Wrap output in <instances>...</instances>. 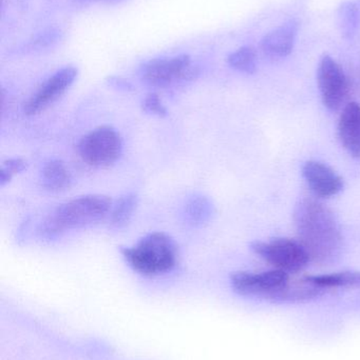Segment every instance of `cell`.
Returning a JSON list of instances; mask_svg holds the SVG:
<instances>
[{
    "instance_id": "6da1fadb",
    "label": "cell",
    "mask_w": 360,
    "mask_h": 360,
    "mask_svg": "<svg viewBox=\"0 0 360 360\" xmlns=\"http://www.w3.org/2000/svg\"><path fill=\"white\" fill-rule=\"evenodd\" d=\"M294 221L300 243L310 255L311 262L330 264L342 256V229L327 205L317 199L304 197L296 205Z\"/></svg>"
},
{
    "instance_id": "7a4b0ae2",
    "label": "cell",
    "mask_w": 360,
    "mask_h": 360,
    "mask_svg": "<svg viewBox=\"0 0 360 360\" xmlns=\"http://www.w3.org/2000/svg\"><path fill=\"white\" fill-rule=\"evenodd\" d=\"M112 205L111 198L106 195L76 197L59 205L50 217L46 218L39 231L40 235L46 240H53L66 231L88 228L109 215Z\"/></svg>"
},
{
    "instance_id": "3957f363",
    "label": "cell",
    "mask_w": 360,
    "mask_h": 360,
    "mask_svg": "<svg viewBox=\"0 0 360 360\" xmlns=\"http://www.w3.org/2000/svg\"><path fill=\"white\" fill-rule=\"evenodd\" d=\"M120 252L129 266L144 276L170 272L179 258L175 239L164 232L149 233L132 247H120Z\"/></svg>"
},
{
    "instance_id": "277c9868",
    "label": "cell",
    "mask_w": 360,
    "mask_h": 360,
    "mask_svg": "<svg viewBox=\"0 0 360 360\" xmlns=\"http://www.w3.org/2000/svg\"><path fill=\"white\" fill-rule=\"evenodd\" d=\"M123 139L110 126H101L85 135L78 143L82 162L93 168H108L116 164L123 153Z\"/></svg>"
},
{
    "instance_id": "5b68a950",
    "label": "cell",
    "mask_w": 360,
    "mask_h": 360,
    "mask_svg": "<svg viewBox=\"0 0 360 360\" xmlns=\"http://www.w3.org/2000/svg\"><path fill=\"white\" fill-rule=\"evenodd\" d=\"M290 283L289 273L279 269L262 273L236 272L230 275V285L237 293L275 302H281Z\"/></svg>"
},
{
    "instance_id": "8992f818",
    "label": "cell",
    "mask_w": 360,
    "mask_h": 360,
    "mask_svg": "<svg viewBox=\"0 0 360 360\" xmlns=\"http://www.w3.org/2000/svg\"><path fill=\"white\" fill-rule=\"evenodd\" d=\"M251 250L256 255L287 273L299 272L311 262L300 241L290 238H274L268 243L254 241Z\"/></svg>"
},
{
    "instance_id": "52a82bcc",
    "label": "cell",
    "mask_w": 360,
    "mask_h": 360,
    "mask_svg": "<svg viewBox=\"0 0 360 360\" xmlns=\"http://www.w3.org/2000/svg\"><path fill=\"white\" fill-rule=\"evenodd\" d=\"M139 78L144 84L154 88H164L192 74V58L181 54L164 58L151 59L139 68Z\"/></svg>"
},
{
    "instance_id": "ba28073f",
    "label": "cell",
    "mask_w": 360,
    "mask_h": 360,
    "mask_svg": "<svg viewBox=\"0 0 360 360\" xmlns=\"http://www.w3.org/2000/svg\"><path fill=\"white\" fill-rule=\"evenodd\" d=\"M317 80L325 107L332 112L338 111L348 95V80L344 70L330 55L321 57Z\"/></svg>"
},
{
    "instance_id": "9c48e42d",
    "label": "cell",
    "mask_w": 360,
    "mask_h": 360,
    "mask_svg": "<svg viewBox=\"0 0 360 360\" xmlns=\"http://www.w3.org/2000/svg\"><path fill=\"white\" fill-rule=\"evenodd\" d=\"M78 71L72 65L63 68L51 75L23 105L25 115H35L52 105L74 84Z\"/></svg>"
},
{
    "instance_id": "30bf717a",
    "label": "cell",
    "mask_w": 360,
    "mask_h": 360,
    "mask_svg": "<svg viewBox=\"0 0 360 360\" xmlns=\"http://www.w3.org/2000/svg\"><path fill=\"white\" fill-rule=\"evenodd\" d=\"M302 175L315 196L329 198L342 192L344 180L328 165L309 160L302 167Z\"/></svg>"
},
{
    "instance_id": "8fae6325",
    "label": "cell",
    "mask_w": 360,
    "mask_h": 360,
    "mask_svg": "<svg viewBox=\"0 0 360 360\" xmlns=\"http://www.w3.org/2000/svg\"><path fill=\"white\" fill-rule=\"evenodd\" d=\"M338 136L348 153L360 158L359 103H350L345 107L338 122Z\"/></svg>"
},
{
    "instance_id": "7c38bea8",
    "label": "cell",
    "mask_w": 360,
    "mask_h": 360,
    "mask_svg": "<svg viewBox=\"0 0 360 360\" xmlns=\"http://www.w3.org/2000/svg\"><path fill=\"white\" fill-rule=\"evenodd\" d=\"M299 23L297 20L287 21L273 30L262 39L261 46L266 54L274 57H285L291 54L295 46Z\"/></svg>"
},
{
    "instance_id": "4fadbf2b",
    "label": "cell",
    "mask_w": 360,
    "mask_h": 360,
    "mask_svg": "<svg viewBox=\"0 0 360 360\" xmlns=\"http://www.w3.org/2000/svg\"><path fill=\"white\" fill-rule=\"evenodd\" d=\"M40 184L48 192H63L71 186L72 175L63 160H51L42 166Z\"/></svg>"
},
{
    "instance_id": "5bb4252c",
    "label": "cell",
    "mask_w": 360,
    "mask_h": 360,
    "mask_svg": "<svg viewBox=\"0 0 360 360\" xmlns=\"http://www.w3.org/2000/svg\"><path fill=\"white\" fill-rule=\"evenodd\" d=\"M215 207L211 199L204 195H194L184 205V219L190 226H203L211 219Z\"/></svg>"
},
{
    "instance_id": "9a60e30c",
    "label": "cell",
    "mask_w": 360,
    "mask_h": 360,
    "mask_svg": "<svg viewBox=\"0 0 360 360\" xmlns=\"http://www.w3.org/2000/svg\"><path fill=\"white\" fill-rule=\"evenodd\" d=\"M139 205V196L137 193H127L120 196L112 205L109 213L110 224L116 230H122L130 224Z\"/></svg>"
},
{
    "instance_id": "2e32d148",
    "label": "cell",
    "mask_w": 360,
    "mask_h": 360,
    "mask_svg": "<svg viewBox=\"0 0 360 360\" xmlns=\"http://www.w3.org/2000/svg\"><path fill=\"white\" fill-rule=\"evenodd\" d=\"M304 278L323 291L337 288H360L359 271H345L327 275H311Z\"/></svg>"
},
{
    "instance_id": "e0dca14e",
    "label": "cell",
    "mask_w": 360,
    "mask_h": 360,
    "mask_svg": "<svg viewBox=\"0 0 360 360\" xmlns=\"http://www.w3.org/2000/svg\"><path fill=\"white\" fill-rule=\"evenodd\" d=\"M342 33L347 39H352L360 30V0H349L340 8Z\"/></svg>"
},
{
    "instance_id": "ac0fdd59",
    "label": "cell",
    "mask_w": 360,
    "mask_h": 360,
    "mask_svg": "<svg viewBox=\"0 0 360 360\" xmlns=\"http://www.w3.org/2000/svg\"><path fill=\"white\" fill-rule=\"evenodd\" d=\"M228 63L232 69L241 73L253 74L257 70V54L252 46H242L228 57Z\"/></svg>"
},
{
    "instance_id": "d6986e66",
    "label": "cell",
    "mask_w": 360,
    "mask_h": 360,
    "mask_svg": "<svg viewBox=\"0 0 360 360\" xmlns=\"http://www.w3.org/2000/svg\"><path fill=\"white\" fill-rule=\"evenodd\" d=\"M142 109H143V111L146 112V113L150 114V115L158 116V117H166L167 114H168V111H167L164 103H162L160 97L154 94V93L148 94L147 96L143 99Z\"/></svg>"
},
{
    "instance_id": "ffe728a7",
    "label": "cell",
    "mask_w": 360,
    "mask_h": 360,
    "mask_svg": "<svg viewBox=\"0 0 360 360\" xmlns=\"http://www.w3.org/2000/svg\"><path fill=\"white\" fill-rule=\"evenodd\" d=\"M1 169L14 176L15 174H19L27 170V162L23 158H10L2 164Z\"/></svg>"
},
{
    "instance_id": "44dd1931",
    "label": "cell",
    "mask_w": 360,
    "mask_h": 360,
    "mask_svg": "<svg viewBox=\"0 0 360 360\" xmlns=\"http://www.w3.org/2000/svg\"><path fill=\"white\" fill-rule=\"evenodd\" d=\"M108 84L111 88L116 89L118 91H123V92H130L133 90L132 84L130 82H127L124 78L116 77V76H111V77L107 79Z\"/></svg>"
},
{
    "instance_id": "7402d4cb",
    "label": "cell",
    "mask_w": 360,
    "mask_h": 360,
    "mask_svg": "<svg viewBox=\"0 0 360 360\" xmlns=\"http://www.w3.org/2000/svg\"><path fill=\"white\" fill-rule=\"evenodd\" d=\"M13 176L10 174V173L6 172L4 169L0 168V186H6V184H10L11 180H12Z\"/></svg>"
}]
</instances>
